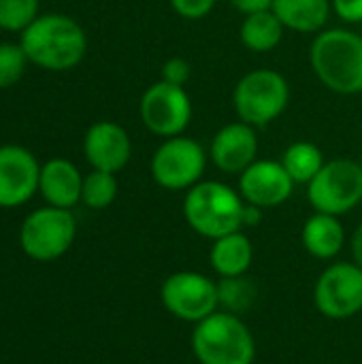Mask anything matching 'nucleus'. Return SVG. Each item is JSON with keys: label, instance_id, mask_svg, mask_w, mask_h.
<instances>
[{"label": "nucleus", "instance_id": "obj_1", "mask_svg": "<svg viewBox=\"0 0 362 364\" xmlns=\"http://www.w3.org/2000/svg\"><path fill=\"white\" fill-rule=\"evenodd\" d=\"M19 45L30 64L62 73L75 68L83 60L87 51V36L73 17L45 13L19 32Z\"/></svg>", "mask_w": 362, "mask_h": 364}, {"label": "nucleus", "instance_id": "obj_2", "mask_svg": "<svg viewBox=\"0 0 362 364\" xmlns=\"http://www.w3.org/2000/svg\"><path fill=\"white\" fill-rule=\"evenodd\" d=\"M309 62L320 83L344 96L362 94V36L348 28H329L316 34Z\"/></svg>", "mask_w": 362, "mask_h": 364}, {"label": "nucleus", "instance_id": "obj_3", "mask_svg": "<svg viewBox=\"0 0 362 364\" xmlns=\"http://www.w3.org/2000/svg\"><path fill=\"white\" fill-rule=\"evenodd\" d=\"M183 220L203 239L215 241L243 230L245 200L239 190L222 181H198L183 196Z\"/></svg>", "mask_w": 362, "mask_h": 364}, {"label": "nucleus", "instance_id": "obj_4", "mask_svg": "<svg viewBox=\"0 0 362 364\" xmlns=\"http://www.w3.org/2000/svg\"><path fill=\"white\" fill-rule=\"evenodd\" d=\"M198 364H254L256 339L241 316L218 309L194 324L190 337Z\"/></svg>", "mask_w": 362, "mask_h": 364}, {"label": "nucleus", "instance_id": "obj_5", "mask_svg": "<svg viewBox=\"0 0 362 364\" xmlns=\"http://www.w3.org/2000/svg\"><path fill=\"white\" fill-rule=\"evenodd\" d=\"M290 102V85L286 77L271 68L245 73L233 90V107L241 122L265 128L273 124Z\"/></svg>", "mask_w": 362, "mask_h": 364}, {"label": "nucleus", "instance_id": "obj_6", "mask_svg": "<svg viewBox=\"0 0 362 364\" xmlns=\"http://www.w3.org/2000/svg\"><path fill=\"white\" fill-rule=\"evenodd\" d=\"M77 220L70 209L41 207L28 213L19 226V247L36 262H53L62 258L75 243Z\"/></svg>", "mask_w": 362, "mask_h": 364}, {"label": "nucleus", "instance_id": "obj_7", "mask_svg": "<svg viewBox=\"0 0 362 364\" xmlns=\"http://www.w3.org/2000/svg\"><path fill=\"white\" fill-rule=\"evenodd\" d=\"M307 198L314 211L346 215L362 203V166L356 160H329L307 183Z\"/></svg>", "mask_w": 362, "mask_h": 364}, {"label": "nucleus", "instance_id": "obj_8", "mask_svg": "<svg viewBox=\"0 0 362 364\" xmlns=\"http://www.w3.org/2000/svg\"><path fill=\"white\" fill-rule=\"evenodd\" d=\"M207 166L205 147L190 136H171L154 151L149 171L154 181L169 192H188L203 179Z\"/></svg>", "mask_w": 362, "mask_h": 364}, {"label": "nucleus", "instance_id": "obj_9", "mask_svg": "<svg viewBox=\"0 0 362 364\" xmlns=\"http://www.w3.org/2000/svg\"><path fill=\"white\" fill-rule=\"evenodd\" d=\"M162 307L177 320L198 324L220 309L218 282L196 271L171 273L160 286Z\"/></svg>", "mask_w": 362, "mask_h": 364}, {"label": "nucleus", "instance_id": "obj_10", "mask_svg": "<svg viewBox=\"0 0 362 364\" xmlns=\"http://www.w3.org/2000/svg\"><path fill=\"white\" fill-rule=\"evenodd\" d=\"M316 309L329 320H350L362 311V269L356 262L329 264L314 286Z\"/></svg>", "mask_w": 362, "mask_h": 364}, {"label": "nucleus", "instance_id": "obj_11", "mask_svg": "<svg viewBox=\"0 0 362 364\" xmlns=\"http://www.w3.org/2000/svg\"><path fill=\"white\" fill-rule=\"evenodd\" d=\"M139 113L151 134L162 139L179 136L192 122V98L186 87L160 79L143 92Z\"/></svg>", "mask_w": 362, "mask_h": 364}, {"label": "nucleus", "instance_id": "obj_12", "mask_svg": "<svg viewBox=\"0 0 362 364\" xmlns=\"http://www.w3.org/2000/svg\"><path fill=\"white\" fill-rule=\"evenodd\" d=\"M41 164L21 145L0 147V209L26 205L38 192Z\"/></svg>", "mask_w": 362, "mask_h": 364}, {"label": "nucleus", "instance_id": "obj_13", "mask_svg": "<svg viewBox=\"0 0 362 364\" xmlns=\"http://www.w3.org/2000/svg\"><path fill=\"white\" fill-rule=\"evenodd\" d=\"M294 181L275 160H256L239 175V194L247 205H256L262 211L284 205L294 190Z\"/></svg>", "mask_w": 362, "mask_h": 364}, {"label": "nucleus", "instance_id": "obj_14", "mask_svg": "<svg viewBox=\"0 0 362 364\" xmlns=\"http://www.w3.org/2000/svg\"><path fill=\"white\" fill-rule=\"evenodd\" d=\"M209 158L222 173L241 175L250 164L258 160L256 128L241 119L222 126L211 139Z\"/></svg>", "mask_w": 362, "mask_h": 364}, {"label": "nucleus", "instance_id": "obj_15", "mask_svg": "<svg viewBox=\"0 0 362 364\" xmlns=\"http://www.w3.org/2000/svg\"><path fill=\"white\" fill-rule=\"evenodd\" d=\"M83 154L92 168L119 173L130 162L132 143L126 128L105 119L87 128L83 136Z\"/></svg>", "mask_w": 362, "mask_h": 364}, {"label": "nucleus", "instance_id": "obj_16", "mask_svg": "<svg viewBox=\"0 0 362 364\" xmlns=\"http://www.w3.org/2000/svg\"><path fill=\"white\" fill-rule=\"evenodd\" d=\"M83 175L79 168L64 158H51L41 166L38 192L47 205L60 209H73L81 203Z\"/></svg>", "mask_w": 362, "mask_h": 364}, {"label": "nucleus", "instance_id": "obj_17", "mask_svg": "<svg viewBox=\"0 0 362 364\" xmlns=\"http://www.w3.org/2000/svg\"><path fill=\"white\" fill-rule=\"evenodd\" d=\"M301 243L305 252L316 260H333L346 245V228L337 215L316 211L303 224Z\"/></svg>", "mask_w": 362, "mask_h": 364}, {"label": "nucleus", "instance_id": "obj_18", "mask_svg": "<svg viewBox=\"0 0 362 364\" xmlns=\"http://www.w3.org/2000/svg\"><path fill=\"white\" fill-rule=\"evenodd\" d=\"M209 262H211V269L218 273V277L247 275L254 262V245L243 230L224 235L211 241Z\"/></svg>", "mask_w": 362, "mask_h": 364}, {"label": "nucleus", "instance_id": "obj_19", "mask_svg": "<svg viewBox=\"0 0 362 364\" xmlns=\"http://www.w3.org/2000/svg\"><path fill=\"white\" fill-rule=\"evenodd\" d=\"M271 11L280 17L286 30L318 34L324 30L333 4L331 0H273Z\"/></svg>", "mask_w": 362, "mask_h": 364}, {"label": "nucleus", "instance_id": "obj_20", "mask_svg": "<svg viewBox=\"0 0 362 364\" xmlns=\"http://www.w3.org/2000/svg\"><path fill=\"white\" fill-rule=\"evenodd\" d=\"M284 30H286L284 23L273 11H260V13L245 15L239 28V38L250 51L267 53L282 43Z\"/></svg>", "mask_w": 362, "mask_h": 364}, {"label": "nucleus", "instance_id": "obj_21", "mask_svg": "<svg viewBox=\"0 0 362 364\" xmlns=\"http://www.w3.org/2000/svg\"><path fill=\"white\" fill-rule=\"evenodd\" d=\"M280 162L294 183H305V186L326 164L322 149L309 141H297V143L288 145Z\"/></svg>", "mask_w": 362, "mask_h": 364}, {"label": "nucleus", "instance_id": "obj_22", "mask_svg": "<svg viewBox=\"0 0 362 364\" xmlns=\"http://www.w3.org/2000/svg\"><path fill=\"white\" fill-rule=\"evenodd\" d=\"M218 299H220V309L222 311L241 316L254 305L256 288L245 275H241V277H220V282H218Z\"/></svg>", "mask_w": 362, "mask_h": 364}, {"label": "nucleus", "instance_id": "obj_23", "mask_svg": "<svg viewBox=\"0 0 362 364\" xmlns=\"http://www.w3.org/2000/svg\"><path fill=\"white\" fill-rule=\"evenodd\" d=\"M117 177L115 173H107V171H96L92 168V173H87L83 177V190H81V203L90 209H107L113 205V200L117 198Z\"/></svg>", "mask_w": 362, "mask_h": 364}, {"label": "nucleus", "instance_id": "obj_24", "mask_svg": "<svg viewBox=\"0 0 362 364\" xmlns=\"http://www.w3.org/2000/svg\"><path fill=\"white\" fill-rule=\"evenodd\" d=\"M38 17V0H0V28L23 32Z\"/></svg>", "mask_w": 362, "mask_h": 364}, {"label": "nucleus", "instance_id": "obj_25", "mask_svg": "<svg viewBox=\"0 0 362 364\" xmlns=\"http://www.w3.org/2000/svg\"><path fill=\"white\" fill-rule=\"evenodd\" d=\"M28 66V55L19 43H0V90L15 85Z\"/></svg>", "mask_w": 362, "mask_h": 364}, {"label": "nucleus", "instance_id": "obj_26", "mask_svg": "<svg viewBox=\"0 0 362 364\" xmlns=\"http://www.w3.org/2000/svg\"><path fill=\"white\" fill-rule=\"evenodd\" d=\"M192 77V66L186 58H169L162 66V81L171 83V85H181L186 87V83Z\"/></svg>", "mask_w": 362, "mask_h": 364}, {"label": "nucleus", "instance_id": "obj_27", "mask_svg": "<svg viewBox=\"0 0 362 364\" xmlns=\"http://www.w3.org/2000/svg\"><path fill=\"white\" fill-rule=\"evenodd\" d=\"M169 2L179 17L196 21V19L207 17L213 11L218 0H169Z\"/></svg>", "mask_w": 362, "mask_h": 364}, {"label": "nucleus", "instance_id": "obj_28", "mask_svg": "<svg viewBox=\"0 0 362 364\" xmlns=\"http://www.w3.org/2000/svg\"><path fill=\"white\" fill-rule=\"evenodd\" d=\"M335 15L346 23H362V0H331Z\"/></svg>", "mask_w": 362, "mask_h": 364}, {"label": "nucleus", "instance_id": "obj_29", "mask_svg": "<svg viewBox=\"0 0 362 364\" xmlns=\"http://www.w3.org/2000/svg\"><path fill=\"white\" fill-rule=\"evenodd\" d=\"M230 4L243 13V15H252V13H260V11H271L273 0H230Z\"/></svg>", "mask_w": 362, "mask_h": 364}, {"label": "nucleus", "instance_id": "obj_30", "mask_svg": "<svg viewBox=\"0 0 362 364\" xmlns=\"http://www.w3.org/2000/svg\"><path fill=\"white\" fill-rule=\"evenodd\" d=\"M350 252H352V262H356L362 269V222L354 228L350 237Z\"/></svg>", "mask_w": 362, "mask_h": 364}, {"label": "nucleus", "instance_id": "obj_31", "mask_svg": "<svg viewBox=\"0 0 362 364\" xmlns=\"http://www.w3.org/2000/svg\"><path fill=\"white\" fill-rule=\"evenodd\" d=\"M260 220H262V209L256 207V205H247V203H245L243 228H245V226H256V224H260Z\"/></svg>", "mask_w": 362, "mask_h": 364}, {"label": "nucleus", "instance_id": "obj_32", "mask_svg": "<svg viewBox=\"0 0 362 364\" xmlns=\"http://www.w3.org/2000/svg\"><path fill=\"white\" fill-rule=\"evenodd\" d=\"M361 166H362V156H361Z\"/></svg>", "mask_w": 362, "mask_h": 364}]
</instances>
